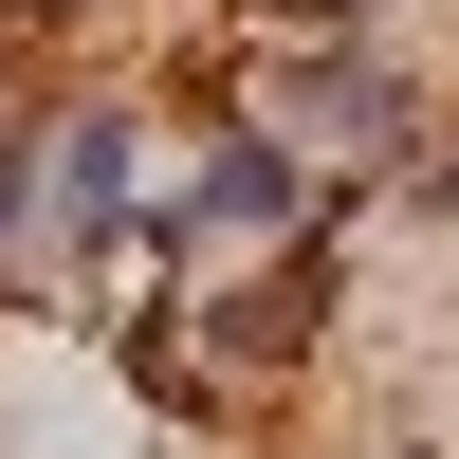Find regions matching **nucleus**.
Returning a JSON list of instances; mask_svg holds the SVG:
<instances>
[{
  "label": "nucleus",
  "instance_id": "3",
  "mask_svg": "<svg viewBox=\"0 0 459 459\" xmlns=\"http://www.w3.org/2000/svg\"><path fill=\"white\" fill-rule=\"evenodd\" d=\"M147 166V92H37V276H129Z\"/></svg>",
  "mask_w": 459,
  "mask_h": 459
},
{
  "label": "nucleus",
  "instance_id": "4",
  "mask_svg": "<svg viewBox=\"0 0 459 459\" xmlns=\"http://www.w3.org/2000/svg\"><path fill=\"white\" fill-rule=\"evenodd\" d=\"M368 221H423V239H459V92L423 110V147H404V166L368 184Z\"/></svg>",
  "mask_w": 459,
  "mask_h": 459
},
{
  "label": "nucleus",
  "instance_id": "5",
  "mask_svg": "<svg viewBox=\"0 0 459 459\" xmlns=\"http://www.w3.org/2000/svg\"><path fill=\"white\" fill-rule=\"evenodd\" d=\"M37 276V92H0V294Z\"/></svg>",
  "mask_w": 459,
  "mask_h": 459
},
{
  "label": "nucleus",
  "instance_id": "6",
  "mask_svg": "<svg viewBox=\"0 0 459 459\" xmlns=\"http://www.w3.org/2000/svg\"><path fill=\"white\" fill-rule=\"evenodd\" d=\"M276 19H331V37H386L404 0H276Z\"/></svg>",
  "mask_w": 459,
  "mask_h": 459
},
{
  "label": "nucleus",
  "instance_id": "1",
  "mask_svg": "<svg viewBox=\"0 0 459 459\" xmlns=\"http://www.w3.org/2000/svg\"><path fill=\"white\" fill-rule=\"evenodd\" d=\"M221 92H239V110H276V129L313 147V184H331V203L368 221V184H386L404 147H423L441 74L404 56V37H331V19H276V37H257L239 74H221Z\"/></svg>",
  "mask_w": 459,
  "mask_h": 459
},
{
  "label": "nucleus",
  "instance_id": "7",
  "mask_svg": "<svg viewBox=\"0 0 459 459\" xmlns=\"http://www.w3.org/2000/svg\"><path fill=\"white\" fill-rule=\"evenodd\" d=\"M441 331H459V294H441Z\"/></svg>",
  "mask_w": 459,
  "mask_h": 459
},
{
  "label": "nucleus",
  "instance_id": "2",
  "mask_svg": "<svg viewBox=\"0 0 459 459\" xmlns=\"http://www.w3.org/2000/svg\"><path fill=\"white\" fill-rule=\"evenodd\" d=\"M294 221H350V203L313 184V147H294L276 110L203 92L184 166H147V203H129V276H203V257H257V239H294Z\"/></svg>",
  "mask_w": 459,
  "mask_h": 459
}]
</instances>
